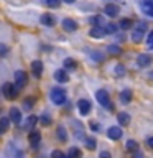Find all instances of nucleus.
Listing matches in <instances>:
<instances>
[{"instance_id": "f8f14e48", "label": "nucleus", "mask_w": 153, "mask_h": 158, "mask_svg": "<svg viewBox=\"0 0 153 158\" xmlns=\"http://www.w3.org/2000/svg\"><path fill=\"white\" fill-rule=\"evenodd\" d=\"M31 73L35 77H41L43 74V63L39 61V59H35V61L31 63Z\"/></svg>"}, {"instance_id": "a211bd4d", "label": "nucleus", "mask_w": 153, "mask_h": 158, "mask_svg": "<svg viewBox=\"0 0 153 158\" xmlns=\"http://www.w3.org/2000/svg\"><path fill=\"white\" fill-rule=\"evenodd\" d=\"M117 120L120 125H128L130 123V115H128L127 112H118L117 114Z\"/></svg>"}, {"instance_id": "393cba45", "label": "nucleus", "mask_w": 153, "mask_h": 158, "mask_svg": "<svg viewBox=\"0 0 153 158\" xmlns=\"http://www.w3.org/2000/svg\"><path fill=\"white\" fill-rule=\"evenodd\" d=\"M84 142H86V148H89V150H94L97 145V142H96V138L94 137H86L84 138Z\"/></svg>"}, {"instance_id": "6e6552de", "label": "nucleus", "mask_w": 153, "mask_h": 158, "mask_svg": "<svg viewBox=\"0 0 153 158\" xmlns=\"http://www.w3.org/2000/svg\"><path fill=\"white\" fill-rule=\"evenodd\" d=\"M8 117H10V120H12L15 125H22V120H23V117H22V110L17 107H12L10 109V114H8Z\"/></svg>"}, {"instance_id": "ea45409f", "label": "nucleus", "mask_w": 153, "mask_h": 158, "mask_svg": "<svg viewBox=\"0 0 153 158\" xmlns=\"http://www.w3.org/2000/svg\"><path fill=\"white\" fill-rule=\"evenodd\" d=\"M147 143H148V147H150L151 150H153V137H150V138H148V140H147Z\"/></svg>"}, {"instance_id": "20e7f679", "label": "nucleus", "mask_w": 153, "mask_h": 158, "mask_svg": "<svg viewBox=\"0 0 153 158\" xmlns=\"http://www.w3.org/2000/svg\"><path fill=\"white\" fill-rule=\"evenodd\" d=\"M147 28H148V25L145 22H142V23H138L135 28L132 30V41L133 43H140V40H143V36H145V33H147Z\"/></svg>"}, {"instance_id": "0eeeda50", "label": "nucleus", "mask_w": 153, "mask_h": 158, "mask_svg": "<svg viewBox=\"0 0 153 158\" xmlns=\"http://www.w3.org/2000/svg\"><path fill=\"white\" fill-rule=\"evenodd\" d=\"M27 82H28V74L25 73L23 69L15 73V86H17L18 89L25 87V86H27Z\"/></svg>"}, {"instance_id": "dca6fc26", "label": "nucleus", "mask_w": 153, "mask_h": 158, "mask_svg": "<svg viewBox=\"0 0 153 158\" xmlns=\"http://www.w3.org/2000/svg\"><path fill=\"white\" fill-rule=\"evenodd\" d=\"M63 28L66 30V31H76V30H77V23L74 22L72 18H64L63 20Z\"/></svg>"}, {"instance_id": "aec40b11", "label": "nucleus", "mask_w": 153, "mask_h": 158, "mask_svg": "<svg viewBox=\"0 0 153 158\" xmlns=\"http://www.w3.org/2000/svg\"><path fill=\"white\" fill-rule=\"evenodd\" d=\"M66 156H68V158H82V152L79 150L77 147H71Z\"/></svg>"}, {"instance_id": "58836bf2", "label": "nucleus", "mask_w": 153, "mask_h": 158, "mask_svg": "<svg viewBox=\"0 0 153 158\" xmlns=\"http://www.w3.org/2000/svg\"><path fill=\"white\" fill-rule=\"evenodd\" d=\"M91 128H92V130H94V132H97V130H99V128H101V125H99V123H97V122H91Z\"/></svg>"}, {"instance_id": "2f4dec72", "label": "nucleus", "mask_w": 153, "mask_h": 158, "mask_svg": "<svg viewBox=\"0 0 153 158\" xmlns=\"http://www.w3.org/2000/svg\"><path fill=\"white\" fill-rule=\"evenodd\" d=\"M105 31H107L109 35L115 33V31H117V25H114V23H109V25H105Z\"/></svg>"}, {"instance_id": "7ed1b4c3", "label": "nucleus", "mask_w": 153, "mask_h": 158, "mask_svg": "<svg viewBox=\"0 0 153 158\" xmlns=\"http://www.w3.org/2000/svg\"><path fill=\"white\" fill-rule=\"evenodd\" d=\"M18 91H20V89L15 86V84H12V82H5L2 86V94H3L5 99H8V101L17 99L18 97Z\"/></svg>"}, {"instance_id": "bb28decb", "label": "nucleus", "mask_w": 153, "mask_h": 158, "mask_svg": "<svg viewBox=\"0 0 153 158\" xmlns=\"http://www.w3.org/2000/svg\"><path fill=\"white\" fill-rule=\"evenodd\" d=\"M133 25V22L130 18H123V20H120V23H118V27H120L122 30H127V28H130Z\"/></svg>"}, {"instance_id": "a878e982", "label": "nucleus", "mask_w": 153, "mask_h": 158, "mask_svg": "<svg viewBox=\"0 0 153 158\" xmlns=\"http://www.w3.org/2000/svg\"><path fill=\"white\" fill-rule=\"evenodd\" d=\"M33 104H35V99L33 97H27L23 101V109H25V110H31Z\"/></svg>"}, {"instance_id": "f257e3e1", "label": "nucleus", "mask_w": 153, "mask_h": 158, "mask_svg": "<svg viewBox=\"0 0 153 158\" xmlns=\"http://www.w3.org/2000/svg\"><path fill=\"white\" fill-rule=\"evenodd\" d=\"M49 97H51L53 104H56V106H64L66 101H68V94H66V91H64L63 87H53Z\"/></svg>"}, {"instance_id": "2eb2a0df", "label": "nucleus", "mask_w": 153, "mask_h": 158, "mask_svg": "<svg viewBox=\"0 0 153 158\" xmlns=\"http://www.w3.org/2000/svg\"><path fill=\"white\" fill-rule=\"evenodd\" d=\"M137 64L140 68H147L151 64V56L150 54H140V56L137 58Z\"/></svg>"}, {"instance_id": "b1692460", "label": "nucleus", "mask_w": 153, "mask_h": 158, "mask_svg": "<svg viewBox=\"0 0 153 158\" xmlns=\"http://www.w3.org/2000/svg\"><path fill=\"white\" fill-rule=\"evenodd\" d=\"M43 5H46L48 8H58L61 5V0H41Z\"/></svg>"}, {"instance_id": "4be33fe9", "label": "nucleus", "mask_w": 153, "mask_h": 158, "mask_svg": "<svg viewBox=\"0 0 153 158\" xmlns=\"http://www.w3.org/2000/svg\"><path fill=\"white\" fill-rule=\"evenodd\" d=\"M132 101V91H128V89H125V91L120 92V102L122 104H127Z\"/></svg>"}, {"instance_id": "423d86ee", "label": "nucleus", "mask_w": 153, "mask_h": 158, "mask_svg": "<svg viewBox=\"0 0 153 158\" xmlns=\"http://www.w3.org/2000/svg\"><path fill=\"white\" fill-rule=\"evenodd\" d=\"M28 143L31 145V148H38L39 143H41V133H39L38 130H30L28 133Z\"/></svg>"}, {"instance_id": "c9c22d12", "label": "nucleus", "mask_w": 153, "mask_h": 158, "mask_svg": "<svg viewBox=\"0 0 153 158\" xmlns=\"http://www.w3.org/2000/svg\"><path fill=\"white\" fill-rule=\"evenodd\" d=\"M99 158H112V155H110V152L104 150V152H101V153H99Z\"/></svg>"}, {"instance_id": "e433bc0d", "label": "nucleus", "mask_w": 153, "mask_h": 158, "mask_svg": "<svg viewBox=\"0 0 153 158\" xmlns=\"http://www.w3.org/2000/svg\"><path fill=\"white\" fill-rule=\"evenodd\" d=\"M7 53H8V48L5 44H0V56H5Z\"/></svg>"}, {"instance_id": "412c9836", "label": "nucleus", "mask_w": 153, "mask_h": 158, "mask_svg": "<svg viewBox=\"0 0 153 158\" xmlns=\"http://www.w3.org/2000/svg\"><path fill=\"white\" fill-rule=\"evenodd\" d=\"M10 125V117H0V133H5Z\"/></svg>"}, {"instance_id": "6ab92c4d", "label": "nucleus", "mask_w": 153, "mask_h": 158, "mask_svg": "<svg viewBox=\"0 0 153 158\" xmlns=\"http://www.w3.org/2000/svg\"><path fill=\"white\" fill-rule=\"evenodd\" d=\"M36 122H38V117H35V115H30L27 120H25V123H23V127L25 128H28V130H33L35 128V125H36Z\"/></svg>"}, {"instance_id": "4c0bfd02", "label": "nucleus", "mask_w": 153, "mask_h": 158, "mask_svg": "<svg viewBox=\"0 0 153 158\" xmlns=\"http://www.w3.org/2000/svg\"><path fill=\"white\" fill-rule=\"evenodd\" d=\"M132 155H133V158H143V153L140 152V148L135 150V152H132Z\"/></svg>"}, {"instance_id": "f3484780", "label": "nucleus", "mask_w": 153, "mask_h": 158, "mask_svg": "<svg viewBox=\"0 0 153 158\" xmlns=\"http://www.w3.org/2000/svg\"><path fill=\"white\" fill-rule=\"evenodd\" d=\"M41 23L44 25V27H54V23H56V20H54V17L51 13H44L41 17Z\"/></svg>"}, {"instance_id": "5701e85b", "label": "nucleus", "mask_w": 153, "mask_h": 158, "mask_svg": "<svg viewBox=\"0 0 153 158\" xmlns=\"http://www.w3.org/2000/svg\"><path fill=\"white\" fill-rule=\"evenodd\" d=\"M56 132H58L56 135H58V138H59V140H61V142H66V140H68V133H66V128H64L63 125H59Z\"/></svg>"}, {"instance_id": "9d476101", "label": "nucleus", "mask_w": 153, "mask_h": 158, "mask_svg": "<svg viewBox=\"0 0 153 158\" xmlns=\"http://www.w3.org/2000/svg\"><path fill=\"white\" fill-rule=\"evenodd\" d=\"M118 12H120V8H118V5H115V3H107L105 7H104V13H105L107 17H110V18L117 17Z\"/></svg>"}, {"instance_id": "79ce46f5", "label": "nucleus", "mask_w": 153, "mask_h": 158, "mask_svg": "<svg viewBox=\"0 0 153 158\" xmlns=\"http://www.w3.org/2000/svg\"><path fill=\"white\" fill-rule=\"evenodd\" d=\"M64 2H66V3H72L74 0H64Z\"/></svg>"}, {"instance_id": "39448f33", "label": "nucleus", "mask_w": 153, "mask_h": 158, "mask_svg": "<svg viewBox=\"0 0 153 158\" xmlns=\"http://www.w3.org/2000/svg\"><path fill=\"white\" fill-rule=\"evenodd\" d=\"M77 110H79V114L81 115H89L91 114V110H92V104L87 101V99H79L77 101Z\"/></svg>"}, {"instance_id": "a19ab883", "label": "nucleus", "mask_w": 153, "mask_h": 158, "mask_svg": "<svg viewBox=\"0 0 153 158\" xmlns=\"http://www.w3.org/2000/svg\"><path fill=\"white\" fill-rule=\"evenodd\" d=\"M123 73V68H122V64H118L117 66V74H122Z\"/></svg>"}, {"instance_id": "f704fd0d", "label": "nucleus", "mask_w": 153, "mask_h": 158, "mask_svg": "<svg viewBox=\"0 0 153 158\" xmlns=\"http://www.w3.org/2000/svg\"><path fill=\"white\" fill-rule=\"evenodd\" d=\"M147 44H148V48H150V49H153V31H150V33H148Z\"/></svg>"}, {"instance_id": "9b49d317", "label": "nucleus", "mask_w": 153, "mask_h": 158, "mask_svg": "<svg viewBox=\"0 0 153 158\" xmlns=\"http://www.w3.org/2000/svg\"><path fill=\"white\" fill-rule=\"evenodd\" d=\"M122 135H123V132H122L120 127H110L107 130V137L110 138V140H120Z\"/></svg>"}, {"instance_id": "f03ea898", "label": "nucleus", "mask_w": 153, "mask_h": 158, "mask_svg": "<svg viewBox=\"0 0 153 158\" xmlns=\"http://www.w3.org/2000/svg\"><path fill=\"white\" fill-rule=\"evenodd\" d=\"M96 99H97V102L101 104L104 109H107V110H114L112 99H110V96H109L107 91H104V89H99V91L96 92Z\"/></svg>"}, {"instance_id": "473e14b6", "label": "nucleus", "mask_w": 153, "mask_h": 158, "mask_svg": "<svg viewBox=\"0 0 153 158\" xmlns=\"http://www.w3.org/2000/svg\"><path fill=\"white\" fill-rule=\"evenodd\" d=\"M51 158H68V156L64 155L61 150H53L51 152Z\"/></svg>"}, {"instance_id": "7c9ffc66", "label": "nucleus", "mask_w": 153, "mask_h": 158, "mask_svg": "<svg viewBox=\"0 0 153 158\" xmlns=\"http://www.w3.org/2000/svg\"><path fill=\"white\" fill-rule=\"evenodd\" d=\"M107 51L110 53V54H120V53H122V49L118 48L117 44H110V46L107 48Z\"/></svg>"}, {"instance_id": "cd10ccee", "label": "nucleus", "mask_w": 153, "mask_h": 158, "mask_svg": "<svg viewBox=\"0 0 153 158\" xmlns=\"http://www.w3.org/2000/svg\"><path fill=\"white\" fill-rule=\"evenodd\" d=\"M63 64H64V68H66V69H74V68H76V61H74L72 58H66Z\"/></svg>"}, {"instance_id": "c85d7f7f", "label": "nucleus", "mask_w": 153, "mask_h": 158, "mask_svg": "<svg viewBox=\"0 0 153 158\" xmlns=\"http://www.w3.org/2000/svg\"><path fill=\"white\" fill-rule=\"evenodd\" d=\"M125 148H127L128 152H135V150H138V145H137L135 140H128V142L125 143Z\"/></svg>"}, {"instance_id": "ddd939ff", "label": "nucleus", "mask_w": 153, "mask_h": 158, "mask_svg": "<svg viewBox=\"0 0 153 158\" xmlns=\"http://www.w3.org/2000/svg\"><path fill=\"white\" fill-rule=\"evenodd\" d=\"M54 79H56L58 82H61V84L68 82L69 81V76H68L66 69H56V71H54Z\"/></svg>"}, {"instance_id": "1a4fd4ad", "label": "nucleus", "mask_w": 153, "mask_h": 158, "mask_svg": "<svg viewBox=\"0 0 153 158\" xmlns=\"http://www.w3.org/2000/svg\"><path fill=\"white\" fill-rule=\"evenodd\" d=\"M140 10L147 17H153V0H140Z\"/></svg>"}, {"instance_id": "4468645a", "label": "nucleus", "mask_w": 153, "mask_h": 158, "mask_svg": "<svg viewBox=\"0 0 153 158\" xmlns=\"http://www.w3.org/2000/svg\"><path fill=\"white\" fill-rule=\"evenodd\" d=\"M89 35H91L92 38H102L104 35H107V31H105V27H92L91 28V31H89Z\"/></svg>"}, {"instance_id": "72a5a7b5", "label": "nucleus", "mask_w": 153, "mask_h": 158, "mask_svg": "<svg viewBox=\"0 0 153 158\" xmlns=\"http://www.w3.org/2000/svg\"><path fill=\"white\" fill-rule=\"evenodd\" d=\"M91 23H94V27H99V25H102V18L99 17V15H97V17H92Z\"/></svg>"}, {"instance_id": "c756f323", "label": "nucleus", "mask_w": 153, "mask_h": 158, "mask_svg": "<svg viewBox=\"0 0 153 158\" xmlns=\"http://www.w3.org/2000/svg\"><path fill=\"white\" fill-rule=\"evenodd\" d=\"M39 122L43 123V125H49V123H51V115H49L48 112H44L41 117H39Z\"/></svg>"}]
</instances>
